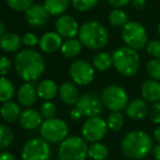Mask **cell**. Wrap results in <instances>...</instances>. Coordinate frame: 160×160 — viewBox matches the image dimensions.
Segmentation results:
<instances>
[{"label": "cell", "instance_id": "cell-23", "mask_svg": "<svg viewBox=\"0 0 160 160\" xmlns=\"http://www.w3.org/2000/svg\"><path fill=\"white\" fill-rule=\"evenodd\" d=\"M22 44V38L17 33H6L0 38V48L8 53L18 52Z\"/></svg>", "mask_w": 160, "mask_h": 160}, {"label": "cell", "instance_id": "cell-7", "mask_svg": "<svg viewBox=\"0 0 160 160\" xmlns=\"http://www.w3.org/2000/svg\"><path fill=\"white\" fill-rule=\"evenodd\" d=\"M103 105L112 112H121L126 109L128 104V94L123 87L118 85H110L103 89L101 93Z\"/></svg>", "mask_w": 160, "mask_h": 160}, {"label": "cell", "instance_id": "cell-16", "mask_svg": "<svg viewBox=\"0 0 160 160\" xmlns=\"http://www.w3.org/2000/svg\"><path fill=\"white\" fill-rule=\"evenodd\" d=\"M125 112H126L127 118L132 120H144L145 118L148 116L149 107L147 104V101H145L144 99H135L128 102Z\"/></svg>", "mask_w": 160, "mask_h": 160}, {"label": "cell", "instance_id": "cell-42", "mask_svg": "<svg viewBox=\"0 0 160 160\" xmlns=\"http://www.w3.org/2000/svg\"><path fill=\"white\" fill-rule=\"evenodd\" d=\"M81 118H83L82 114L80 113V111L77 108H73L70 111V118L72 121H79V120H81Z\"/></svg>", "mask_w": 160, "mask_h": 160}, {"label": "cell", "instance_id": "cell-45", "mask_svg": "<svg viewBox=\"0 0 160 160\" xmlns=\"http://www.w3.org/2000/svg\"><path fill=\"white\" fill-rule=\"evenodd\" d=\"M152 135H153V138H155L156 142H157L158 144H160V126L157 127V128L153 131Z\"/></svg>", "mask_w": 160, "mask_h": 160}, {"label": "cell", "instance_id": "cell-27", "mask_svg": "<svg viewBox=\"0 0 160 160\" xmlns=\"http://www.w3.org/2000/svg\"><path fill=\"white\" fill-rule=\"evenodd\" d=\"M16 93V88L11 80L6 77H0V102L11 101Z\"/></svg>", "mask_w": 160, "mask_h": 160}, {"label": "cell", "instance_id": "cell-44", "mask_svg": "<svg viewBox=\"0 0 160 160\" xmlns=\"http://www.w3.org/2000/svg\"><path fill=\"white\" fill-rule=\"evenodd\" d=\"M152 156L156 160H160V144L156 145L152 148Z\"/></svg>", "mask_w": 160, "mask_h": 160}, {"label": "cell", "instance_id": "cell-5", "mask_svg": "<svg viewBox=\"0 0 160 160\" xmlns=\"http://www.w3.org/2000/svg\"><path fill=\"white\" fill-rule=\"evenodd\" d=\"M88 145L82 137L68 136L58 148L59 160H86L88 157Z\"/></svg>", "mask_w": 160, "mask_h": 160}, {"label": "cell", "instance_id": "cell-25", "mask_svg": "<svg viewBox=\"0 0 160 160\" xmlns=\"http://www.w3.org/2000/svg\"><path fill=\"white\" fill-rule=\"evenodd\" d=\"M49 16H62L69 6V0H45L44 5Z\"/></svg>", "mask_w": 160, "mask_h": 160}, {"label": "cell", "instance_id": "cell-2", "mask_svg": "<svg viewBox=\"0 0 160 160\" xmlns=\"http://www.w3.org/2000/svg\"><path fill=\"white\" fill-rule=\"evenodd\" d=\"M152 139L144 131H132L123 137L121 150L123 155L132 160L146 158L152 151Z\"/></svg>", "mask_w": 160, "mask_h": 160}, {"label": "cell", "instance_id": "cell-21", "mask_svg": "<svg viewBox=\"0 0 160 160\" xmlns=\"http://www.w3.org/2000/svg\"><path fill=\"white\" fill-rule=\"evenodd\" d=\"M59 87L57 83L52 79H44L42 80L36 87L38 97L44 101H52L58 93Z\"/></svg>", "mask_w": 160, "mask_h": 160}, {"label": "cell", "instance_id": "cell-26", "mask_svg": "<svg viewBox=\"0 0 160 160\" xmlns=\"http://www.w3.org/2000/svg\"><path fill=\"white\" fill-rule=\"evenodd\" d=\"M109 156V148L103 142H91L88 147V157L92 160H105Z\"/></svg>", "mask_w": 160, "mask_h": 160}, {"label": "cell", "instance_id": "cell-20", "mask_svg": "<svg viewBox=\"0 0 160 160\" xmlns=\"http://www.w3.org/2000/svg\"><path fill=\"white\" fill-rule=\"evenodd\" d=\"M18 101L21 105L25 108H30L38 100V92L36 88L31 82H24L18 90Z\"/></svg>", "mask_w": 160, "mask_h": 160}, {"label": "cell", "instance_id": "cell-4", "mask_svg": "<svg viewBox=\"0 0 160 160\" xmlns=\"http://www.w3.org/2000/svg\"><path fill=\"white\" fill-rule=\"evenodd\" d=\"M113 66L124 77H133L140 68V57L137 51L128 46L116 48L112 54Z\"/></svg>", "mask_w": 160, "mask_h": 160}, {"label": "cell", "instance_id": "cell-13", "mask_svg": "<svg viewBox=\"0 0 160 160\" xmlns=\"http://www.w3.org/2000/svg\"><path fill=\"white\" fill-rule=\"evenodd\" d=\"M79 28L78 21L70 14H62L55 22L56 32L66 40L75 38L79 32Z\"/></svg>", "mask_w": 160, "mask_h": 160}, {"label": "cell", "instance_id": "cell-29", "mask_svg": "<svg viewBox=\"0 0 160 160\" xmlns=\"http://www.w3.org/2000/svg\"><path fill=\"white\" fill-rule=\"evenodd\" d=\"M109 22L115 28H123L128 22V16L125 11L115 8L109 13Z\"/></svg>", "mask_w": 160, "mask_h": 160}, {"label": "cell", "instance_id": "cell-18", "mask_svg": "<svg viewBox=\"0 0 160 160\" xmlns=\"http://www.w3.org/2000/svg\"><path fill=\"white\" fill-rule=\"evenodd\" d=\"M142 97L145 101L150 103L160 102V82L157 80L148 79L142 83Z\"/></svg>", "mask_w": 160, "mask_h": 160}, {"label": "cell", "instance_id": "cell-22", "mask_svg": "<svg viewBox=\"0 0 160 160\" xmlns=\"http://www.w3.org/2000/svg\"><path fill=\"white\" fill-rule=\"evenodd\" d=\"M21 113L22 112H21L20 105L13 101L5 102L0 108V115H1L2 120L7 123L16 122L17 120H19Z\"/></svg>", "mask_w": 160, "mask_h": 160}, {"label": "cell", "instance_id": "cell-33", "mask_svg": "<svg viewBox=\"0 0 160 160\" xmlns=\"http://www.w3.org/2000/svg\"><path fill=\"white\" fill-rule=\"evenodd\" d=\"M99 0H71V5L77 11L87 12L93 9Z\"/></svg>", "mask_w": 160, "mask_h": 160}, {"label": "cell", "instance_id": "cell-35", "mask_svg": "<svg viewBox=\"0 0 160 160\" xmlns=\"http://www.w3.org/2000/svg\"><path fill=\"white\" fill-rule=\"evenodd\" d=\"M40 113L45 120L48 118H54L57 114V108L52 101H45L42 105H41Z\"/></svg>", "mask_w": 160, "mask_h": 160}, {"label": "cell", "instance_id": "cell-43", "mask_svg": "<svg viewBox=\"0 0 160 160\" xmlns=\"http://www.w3.org/2000/svg\"><path fill=\"white\" fill-rule=\"evenodd\" d=\"M0 160H17L13 153L9 152V151H1L0 152Z\"/></svg>", "mask_w": 160, "mask_h": 160}, {"label": "cell", "instance_id": "cell-31", "mask_svg": "<svg viewBox=\"0 0 160 160\" xmlns=\"http://www.w3.org/2000/svg\"><path fill=\"white\" fill-rule=\"evenodd\" d=\"M107 124H108V127H109L111 131H114V132L120 131L123 127V125H124V115H123L121 112H118V111L111 112L110 115L108 116Z\"/></svg>", "mask_w": 160, "mask_h": 160}, {"label": "cell", "instance_id": "cell-38", "mask_svg": "<svg viewBox=\"0 0 160 160\" xmlns=\"http://www.w3.org/2000/svg\"><path fill=\"white\" fill-rule=\"evenodd\" d=\"M22 43L28 47H35L40 44V38L32 32H28L22 36Z\"/></svg>", "mask_w": 160, "mask_h": 160}, {"label": "cell", "instance_id": "cell-36", "mask_svg": "<svg viewBox=\"0 0 160 160\" xmlns=\"http://www.w3.org/2000/svg\"><path fill=\"white\" fill-rule=\"evenodd\" d=\"M146 51L152 58H160V41L152 40L147 43Z\"/></svg>", "mask_w": 160, "mask_h": 160}, {"label": "cell", "instance_id": "cell-6", "mask_svg": "<svg viewBox=\"0 0 160 160\" xmlns=\"http://www.w3.org/2000/svg\"><path fill=\"white\" fill-rule=\"evenodd\" d=\"M122 38L126 46L134 49H142L148 43V34L142 23L137 21H128L122 28Z\"/></svg>", "mask_w": 160, "mask_h": 160}, {"label": "cell", "instance_id": "cell-1", "mask_svg": "<svg viewBox=\"0 0 160 160\" xmlns=\"http://www.w3.org/2000/svg\"><path fill=\"white\" fill-rule=\"evenodd\" d=\"M14 69L25 82H33L44 73L45 62L43 56L34 49L20 51L14 57Z\"/></svg>", "mask_w": 160, "mask_h": 160}, {"label": "cell", "instance_id": "cell-37", "mask_svg": "<svg viewBox=\"0 0 160 160\" xmlns=\"http://www.w3.org/2000/svg\"><path fill=\"white\" fill-rule=\"evenodd\" d=\"M148 116L155 124H160V102H155L149 107Z\"/></svg>", "mask_w": 160, "mask_h": 160}, {"label": "cell", "instance_id": "cell-17", "mask_svg": "<svg viewBox=\"0 0 160 160\" xmlns=\"http://www.w3.org/2000/svg\"><path fill=\"white\" fill-rule=\"evenodd\" d=\"M19 123L23 128L28 129V131H33L42 125L43 116L36 110L27 109L21 113L20 118H19Z\"/></svg>", "mask_w": 160, "mask_h": 160}, {"label": "cell", "instance_id": "cell-28", "mask_svg": "<svg viewBox=\"0 0 160 160\" xmlns=\"http://www.w3.org/2000/svg\"><path fill=\"white\" fill-rule=\"evenodd\" d=\"M92 65H93L94 69L99 71L108 70L113 65L112 55L108 52H100L94 55L93 59H92Z\"/></svg>", "mask_w": 160, "mask_h": 160}, {"label": "cell", "instance_id": "cell-15", "mask_svg": "<svg viewBox=\"0 0 160 160\" xmlns=\"http://www.w3.org/2000/svg\"><path fill=\"white\" fill-rule=\"evenodd\" d=\"M62 45V38L57 32H46L40 38V48L44 53L52 54L60 49Z\"/></svg>", "mask_w": 160, "mask_h": 160}, {"label": "cell", "instance_id": "cell-10", "mask_svg": "<svg viewBox=\"0 0 160 160\" xmlns=\"http://www.w3.org/2000/svg\"><path fill=\"white\" fill-rule=\"evenodd\" d=\"M69 75L76 85H90L94 79V67L85 59L73 60L69 67Z\"/></svg>", "mask_w": 160, "mask_h": 160}, {"label": "cell", "instance_id": "cell-32", "mask_svg": "<svg viewBox=\"0 0 160 160\" xmlns=\"http://www.w3.org/2000/svg\"><path fill=\"white\" fill-rule=\"evenodd\" d=\"M146 70L150 79L160 81V58H152L149 60L147 62Z\"/></svg>", "mask_w": 160, "mask_h": 160}, {"label": "cell", "instance_id": "cell-11", "mask_svg": "<svg viewBox=\"0 0 160 160\" xmlns=\"http://www.w3.org/2000/svg\"><path fill=\"white\" fill-rule=\"evenodd\" d=\"M108 124L100 116H93V118H87L81 127V134L82 138L86 142H100L108 133Z\"/></svg>", "mask_w": 160, "mask_h": 160}, {"label": "cell", "instance_id": "cell-47", "mask_svg": "<svg viewBox=\"0 0 160 160\" xmlns=\"http://www.w3.org/2000/svg\"><path fill=\"white\" fill-rule=\"evenodd\" d=\"M157 31H158V34H159V36H160V23H159V24H158Z\"/></svg>", "mask_w": 160, "mask_h": 160}, {"label": "cell", "instance_id": "cell-24", "mask_svg": "<svg viewBox=\"0 0 160 160\" xmlns=\"http://www.w3.org/2000/svg\"><path fill=\"white\" fill-rule=\"evenodd\" d=\"M83 45L79 41V38H68L60 47V52L66 58H75L80 54Z\"/></svg>", "mask_w": 160, "mask_h": 160}, {"label": "cell", "instance_id": "cell-9", "mask_svg": "<svg viewBox=\"0 0 160 160\" xmlns=\"http://www.w3.org/2000/svg\"><path fill=\"white\" fill-rule=\"evenodd\" d=\"M51 157V146L44 138L35 137L28 140L21 151L22 160H48Z\"/></svg>", "mask_w": 160, "mask_h": 160}, {"label": "cell", "instance_id": "cell-3", "mask_svg": "<svg viewBox=\"0 0 160 160\" xmlns=\"http://www.w3.org/2000/svg\"><path fill=\"white\" fill-rule=\"evenodd\" d=\"M79 41L89 49L98 51L107 46L109 42V32L101 22L90 20L83 23L78 32Z\"/></svg>", "mask_w": 160, "mask_h": 160}, {"label": "cell", "instance_id": "cell-30", "mask_svg": "<svg viewBox=\"0 0 160 160\" xmlns=\"http://www.w3.org/2000/svg\"><path fill=\"white\" fill-rule=\"evenodd\" d=\"M13 133L5 124H0V150L7 149L13 142Z\"/></svg>", "mask_w": 160, "mask_h": 160}, {"label": "cell", "instance_id": "cell-46", "mask_svg": "<svg viewBox=\"0 0 160 160\" xmlns=\"http://www.w3.org/2000/svg\"><path fill=\"white\" fill-rule=\"evenodd\" d=\"M6 34V25L0 21V38Z\"/></svg>", "mask_w": 160, "mask_h": 160}, {"label": "cell", "instance_id": "cell-14", "mask_svg": "<svg viewBox=\"0 0 160 160\" xmlns=\"http://www.w3.org/2000/svg\"><path fill=\"white\" fill-rule=\"evenodd\" d=\"M49 18V13L46 11L45 7L40 3H33L25 11V21L28 24L34 28H40L46 24Z\"/></svg>", "mask_w": 160, "mask_h": 160}, {"label": "cell", "instance_id": "cell-12", "mask_svg": "<svg viewBox=\"0 0 160 160\" xmlns=\"http://www.w3.org/2000/svg\"><path fill=\"white\" fill-rule=\"evenodd\" d=\"M76 108L82 114V116L89 118L93 116H99L103 111V102L101 97L96 93H85L80 97L78 102L76 103Z\"/></svg>", "mask_w": 160, "mask_h": 160}, {"label": "cell", "instance_id": "cell-8", "mask_svg": "<svg viewBox=\"0 0 160 160\" xmlns=\"http://www.w3.org/2000/svg\"><path fill=\"white\" fill-rule=\"evenodd\" d=\"M69 128L65 121L60 118H48L45 120L40 126V134L42 138L48 142H62L68 137Z\"/></svg>", "mask_w": 160, "mask_h": 160}, {"label": "cell", "instance_id": "cell-19", "mask_svg": "<svg viewBox=\"0 0 160 160\" xmlns=\"http://www.w3.org/2000/svg\"><path fill=\"white\" fill-rule=\"evenodd\" d=\"M58 93L64 103L68 105H73L78 102L80 96H79V90H78L77 86L75 82L71 81H65L60 85Z\"/></svg>", "mask_w": 160, "mask_h": 160}, {"label": "cell", "instance_id": "cell-39", "mask_svg": "<svg viewBox=\"0 0 160 160\" xmlns=\"http://www.w3.org/2000/svg\"><path fill=\"white\" fill-rule=\"evenodd\" d=\"M12 68V62L6 56H0V77H5L10 72Z\"/></svg>", "mask_w": 160, "mask_h": 160}, {"label": "cell", "instance_id": "cell-40", "mask_svg": "<svg viewBox=\"0 0 160 160\" xmlns=\"http://www.w3.org/2000/svg\"><path fill=\"white\" fill-rule=\"evenodd\" d=\"M107 1L109 2V5L112 6V7L120 9V8H122V7H124V6L128 5L132 0H107Z\"/></svg>", "mask_w": 160, "mask_h": 160}, {"label": "cell", "instance_id": "cell-41", "mask_svg": "<svg viewBox=\"0 0 160 160\" xmlns=\"http://www.w3.org/2000/svg\"><path fill=\"white\" fill-rule=\"evenodd\" d=\"M131 3L135 10H142L146 7V0H132Z\"/></svg>", "mask_w": 160, "mask_h": 160}, {"label": "cell", "instance_id": "cell-34", "mask_svg": "<svg viewBox=\"0 0 160 160\" xmlns=\"http://www.w3.org/2000/svg\"><path fill=\"white\" fill-rule=\"evenodd\" d=\"M6 2L14 11L25 12L33 5V0H6Z\"/></svg>", "mask_w": 160, "mask_h": 160}]
</instances>
